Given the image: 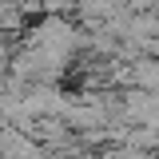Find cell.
Segmentation results:
<instances>
[{
    "label": "cell",
    "instance_id": "1",
    "mask_svg": "<svg viewBox=\"0 0 159 159\" xmlns=\"http://www.w3.org/2000/svg\"><path fill=\"white\" fill-rule=\"evenodd\" d=\"M135 84H139V88H155V92H159V64H155V60L135 64Z\"/></svg>",
    "mask_w": 159,
    "mask_h": 159
}]
</instances>
